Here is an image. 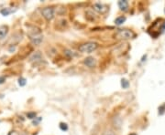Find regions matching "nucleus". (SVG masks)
I'll list each match as a JSON object with an SVG mask.
<instances>
[{"label":"nucleus","instance_id":"1","mask_svg":"<svg viewBox=\"0 0 165 135\" xmlns=\"http://www.w3.org/2000/svg\"><path fill=\"white\" fill-rule=\"evenodd\" d=\"M98 48V43L97 42H86L80 45L78 49L82 53H92L94 50H97Z\"/></svg>","mask_w":165,"mask_h":135},{"label":"nucleus","instance_id":"2","mask_svg":"<svg viewBox=\"0 0 165 135\" xmlns=\"http://www.w3.org/2000/svg\"><path fill=\"white\" fill-rule=\"evenodd\" d=\"M115 37L118 39H130L134 37V33L129 30V29H119Z\"/></svg>","mask_w":165,"mask_h":135},{"label":"nucleus","instance_id":"3","mask_svg":"<svg viewBox=\"0 0 165 135\" xmlns=\"http://www.w3.org/2000/svg\"><path fill=\"white\" fill-rule=\"evenodd\" d=\"M41 15L46 20L50 21L51 19H53V17L55 16V9L51 6L44 7V8H42V10H41Z\"/></svg>","mask_w":165,"mask_h":135},{"label":"nucleus","instance_id":"4","mask_svg":"<svg viewBox=\"0 0 165 135\" xmlns=\"http://www.w3.org/2000/svg\"><path fill=\"white\" fill-rule=\"evenodd\" d=\"M30 39L31 41V43L35 46H39V45L42 42L43 40V36L41 35V33H37V34H30L29 35Z\"/></svg>","mask_w":165,"mask_h":135},{"label":"nucleus","instance_id":"5","mask_svg":"<svg viewBox=\"0 0 165 135\" xmlns=\"http://www.w3.org/2000/svg\"><path fill=\"white\" fill-rule=\"evenodd\" d=\"M93 8L94 9L98 12V13H101V14H105L107 11V6H105V5H103L101 3H94V6H93Z\"/></svg>","mask_w":165,"mask_h":135},{"label":"nucleus","instance_id":"6","mask_svg":"<svg viewBox=\"0 0 165 135\" xmlns=\"http://www.w3.org/2000/svg\"><path fill=\"white\" fill-rule=\"evenodd\" d=\"M84 64L89 68H94V67H95V65H97V60H95V59H94L93 57H88V58L84 59Z\"/></svg>","mask_w":165,"mask_h":135},{"label":"nucleus","instance_id":"7","mask_svg":"<svg viewBox=\"0 0 165 135\" xmlns=\"http://www.w3.org/2000/svg\"><path fill=\"white\" fill-rule=\"evenodd\" d=\"M8 32V26H0V39H4Z\"/></svg>","mask_w":165,"mask_h":135},{"label":"nucleus","instance_id":"8","mask_svg":"<svg viewBox=\"0 0 165 135\" xmlns=\"http://www.w3.org/2000/svg\"><path fill=\"white\" fill-rule=\"evenodd\" d=\"M30 61H35V62L41 60V59H42V56H41L40 52V51L34 52V53L32 54V55L30 56Z\"/></svg>","mask_w":165,"mask_h":135},{"label":"nucleus","instance_id":"9","mask_svg":"<svg viewBox=\"0 0 165 135\" xmlns=\"http://www.w3.org/2000/svg\"><path fill=\"white\" fill-rule=\"evenodd\" d=\"M118 6L122 11H127L128 8V2L127 0H120L118 1Z\"/></svg>","mask_w":165,"mask_h":135},{"label":"nucleus","instance_id":"10","mask_svg":"<svg viewBox=\"0 0 165 135\" xmlns=\"http://www.w3.org/2000/svg\"><path fill=\"white\" fill-rule=\"evenodd\" d=\"M63 53H64V56L66 58H68V59H72V58H73L75 56L74 52L72 51V50H70V49H64Z\"/></svg>","mask_w":165,"mask_h":135},{"label":"nucleus","instance_id":"11","mask_svg":"<svg viewBox=\"0 0 165 135\" xmlns=\"http://www.w3.org/2000/svg\"><path fill=\"white\" fill-rule=\"evenodd\" d=\"M125 21H126V17L125 16H118V17H117V19H116L115 23L119 26V25H122Z\"/></svg>","mask_w":165,"mask_h":135},{"label":"nucleus","instance_id":"12","mask_svg":"<svg viewBox=\"0 0 165 135\" xmlns=\"http://www.w3.org/2000/svg\"><path fill=\"white\" fill-rule=\"evenodd\" d=\"M121 86H122L123 89H128L129 87V82L128 81V79H121Z\"/></svg>","mask_w":165,"mask_h":135},{"label":"nucleus","instance_id":"13","mask_svg":"<svg viewBox=\"0 0 165 135\" xmlns=\"http://www.w3.org/2000/svg\"><path fill=\"white\" fill-rule=\"evenodd\" d=\"M60 128H61V130H62V131H67L68 130V126H67L66 123L62 122V123H60Z\"/></svg>","mask_w":165,"mask_h":135},{"label":"nucleus","instance_id":"14","mask_svg":"<svg viewBox=\"0 0 165 135\" xmlns=\"http://www.w3.org/2000/svg\"><path fill=\"white\" fill-rule=\"evenodd\" d=\"M19 86H21V87L25 86V85H26V79H25L24 78H19Z\"/></svg>","mask_w":165,"mask_h":135},{"label":"nucleus","instance_id":"15","mask_svg":"<svg viewBox=\"0 0 165 135\" xmlns=\"http://www.w3.org/2000/svg\"><path fill=\"white\" fill-rule=\"evenodd\" d=\"M27 116H28L29 119H34V118L36 117V113H35V112H29V113L27 114Z\"/></svg>","mask_w":165,"mask_h":135},{"label":"nucleus","instance_id":"16","mask_svg":"<svg viewBox=\"0 0 165 135\" xmlns=\"http://www.w3.org/2000/svg\"><path fill=\"white\" fill-rule=\"evenodd\" d=\"M1 14H3L4 16H7L8 14H9V10H8V9H2L1 10Z\"/></svg>","mask_w":165,"mask_h":135},{"label":"nucleus","instance_id":"17","mask_svg":"<svg viewBox=\"0 0 165 135\" xmlns=\"http://www.w3.org/2000/svg\"><path fill=\"white\" fill-rule=\"evenodd\" d=\"M7 135H19V132L17 131H11Z\"/></svg>","mask_w":165,"mask_h":135},{"label":"nucleus","instance_id":"18","mask_svg":"<svg viewBox=\"0 0 165 135\" xmlns=\"http://www.w3.org/2000/svg\"><path fill=\"white\" fill-rule=\"evenodd\" d=\"M6 81V78L5 77H0V84H3Z\"/></svg>","mask_w":165,"mask_h":135},{"label":"nucleus","instance_id":"19","mask_svg":"<svg viewBox=\"0 0 165 135\" xmlns=\"http://www.w3.org/2000/svg\"><path fill=\"white\" fill-rule=\"evenodd\" d=\"M105 135H115L114 132H112V131H107Z\"/></svg>","mask_w":165,"mask_h":135},{"label":"nucleus","instance_id":"20","mask_svg":"<svg viewBox=\"0 0 165 135\" xmlns=\"http://www.w3.org/2000/svg\"><path fill=\"white\" fill-rule=\"evenodd\" d=\"M162 30H165V24H164L163 26H162Z\"/></svg>","mask_w":165,"mask_h":135},{"label":"nucleus","instance_id":"21","mask_svg":"<svg viewBox=\"0 0 165 135\" xmlns=\"http://www.w3.org/2000/svg\"><path fill=\"white\" fill-rule=\"evenodd\" d=\"M129 135H138V134H136V133H130Z\"/></svg>","mask_w":165,"mask_h":135}]
</instances>
